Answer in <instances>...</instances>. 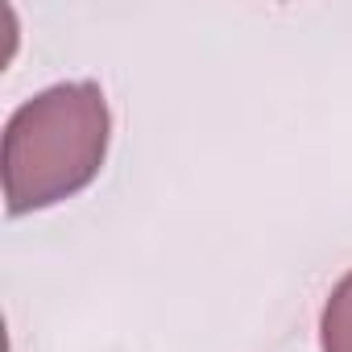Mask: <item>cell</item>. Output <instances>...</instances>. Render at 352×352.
<instances>
[{
    "instance_id": "7a4b0ae2",
    "label": "cell",
    "mask_w": 352,
    "mask_h": 352,
    "mask_svg": "<svg viewBox=\"0 0 352 352\" xmlns=\"http://www.w3.org/2000/svg\"><path fill=\"white\" fill-rule=\"evenodd\" d=\"M319 344L323 352H352V274L340 278V286L327 294L319 319Z\"/></svg>"
},
{
    "instance_id": "6da1fadb",
    "label": "cell",
    "mask_w": 352,
    "mask_h": 352,
    "mask_svg": "<svg viewBox=\"0 0 352 352\" xmlns=\"http://www.w3.org/2000/svg\"><path fill=\"white\" fill-rule=\"evenodd\" d=\"M112 116L100 83H54L25 100L5 124V204L9 216L54 208L100 174Z\"/></svg>"
}]
</instances>
